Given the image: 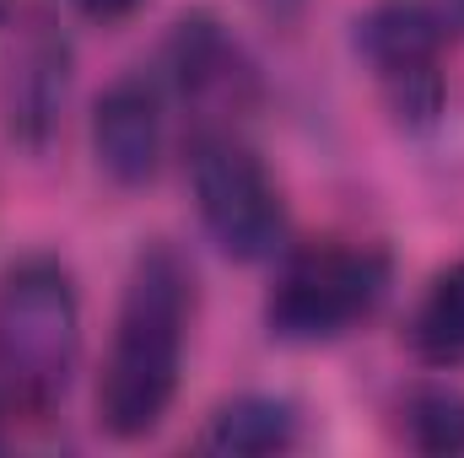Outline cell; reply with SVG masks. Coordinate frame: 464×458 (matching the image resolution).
<instances>
[{"label": "cell", "mask_w": 464, "mask_h": 458, "mask_svg": "<svg viewBox=\"0 0 464 458\" xmlns=\"http://www.w3.org/2000/svg\"><path fill=\"white\" fill-rule=\"evenodd\" d=\"M356 60L405 135H432L449 109V22L427 0H383L356 16Z\"/></svg>", "instance_id": "5b68a950"}, {"label": "cell", "mask_w": 464, "mask_h": 458, "mask_svg": "<svg viewBox=\"0 0 464 458\" xmlns=\"http://www.w3.org/2000/svg\"><path fill=\"white\" fill-rule=\"evenodd\" d=\"M400 432L416 453L459 458L464 453V394L454 383H421L400 405Z\"/></svg>", "instance_id": "8fae6325"}, {"label": "cell", "mask_w": 464, "mask_h": 458, "mask_svg": "<svg viewBox=\"0 0 464 458\" xmlns=\"http://www.w3.org/2000/svg\"><path fill=\"white\" fill-rule=\"evenodd\" d=\"M151 71H157L168 103L189 109L195 129H237L243 114L259 109V71H254L248 49L232 38V27L217 22L211 11L179 16L173 33L162 38V54Z\"/></svg>", "instance_id": "8992f818"}, {"label": "cell", "mask_w": 464, "mask_h": 458, "mask_svg": "<svg viewBox=\"0 0 464 458\" xmlns=\"http://www.w3.org/2000/svg\"><path fill=\"white\" fill-rule=\"evenodd\" d=\"M168 92L157 71H124L92 103V162L119 189H146L168 157Z\"/></svg>", "instance_id": "52a82bcc"}, {"label": "cell", "mask_w": 464, "mask_h": 458, "mask_svg": "<svg viewBox=\"0 0 464 458\" xmlns=\"http://www.w3.org/2000/svg\"><path fill=\"white\" fill-rule=\"evenodd\" d=\"M189 189L206 237L237 259V264H265L281 259L292 243V216L281 200L276 173L265 157L243 140V129H195L189 135Z\"/></svg>", "instance_id": "277c9868"}, {"label": "cell", "mask_w": 464, "mask_h": 458, "mask_svg": "<svg viewBox=\"0 0 464 458\" xmlns=\"http://www.w3.org/2000/svg\"><path fill=\"white\" fill-rule=\"evenodd\" d=\"M82 16H92V22H119V16H130V11H140L146 0H71Z\"/></svg>", "instance_id": "7c38bea8"}, {"label": "cell", "mask_w": 464, "mask_h": 458, "mask_svg": "<svg viewBox=\"0 0 464 458\" xmlns=\"http://www.w3.org/2000/svg\"><path fill=\"white\" fill-rule=\"evenodd\" d=\"M405 345L421 367L432 372H459L464 367V259L443 264L421 302L411 308V324H405Z\"/></svg>", "instance_id": "30bf717a"}, {"label": "cell", "mask_w": 464, "mask_h": 458, "mask_svg": "<svg viewBox=\"0 0 464 458\" xmlns=\"http://www.w3.org/2000/svg\"><path fill=\"white\" fill-rule=\"evenodd\" d=\"M195 329V270L173 243H146L130 259L114 308V335L98 372V426L114 443L151 437L184 383Z\"/></svg>", "instance_id": "6da1fadb"}, {"label": "cell", "mask_w": 464, "mask_h": 458, "mask_svg": "<svg viewBox=\"0 0 464 458\" xmlns=\"http://www.w3.org/2000/svg\"><path fill=\"white\" fill-rule=\"evenodd\" d=\"M297 437H303V415H297L292 399H281V394H232L206 415L200 448L227 458H265L297 448Z\"/></svg>", "instance_id": "9c48e42d"}, {"label": "cell", "mask_w": 464, "mask_h": 458, "mask_svg": "<svg viewBox=\"0 0 464 458\" xmlns=\"http://www.w3.org/2000/svg\"><path fill=\"white\" fill-rule=\"evenodd\" d=\"M394 286V259L378 243H286L265 291V329L281 345H335L362 329Z\"/></svg>", "instance_id": "3957f363"}, {"label": "cell", "mask_w": 464, "mask_h": 458, "mask_svg": "<svg viewBox=\"0 0 464 458\" xmlns=\"http://www.w3.org/2000/svg\"><path fill=\"white\" fill-rule=\"evenodd\" d=\"M11 22H16V0H0V38L11 33Z\"/></svg>", "instance_id": "4fadbf2b"}, {"label": "cell", "mask_w": 464, "mask_h": 458, "mask_svg": "<svg viewBox=\"0 0 464 458\" xmlns=\"http://www.w3.org/2000/svg\"><path fill=\"white\" fill-rule=\"evenodd\" d=\"M71 98V43L49 22H27L11 33V71L0 76V114L5 135L27 151H44L60 129Z\"/></svg>", "instance_id": "ba28073f"}, {"label": "cell", "mask_w": 464, "mask_h": 458, "mask_svg": "<svg viewBox=\"0 0 464 458\" xmlns=\"http://www.w3.org/2000/svg\"><path fill=\"white\" fill-rule=\"evenodd\" d=\"M82 367V291L54 253H27L0 275V399L22 421H49Z\"/></svg>", "instance_id": "7a4b0ae2"}, {"label": "cell", "mask_w": 464, "mask_h": 458, "mask_svg": "<svg viewBox=\"0 0 464 458\" xmlns=\"http://www.w3.org/2000/svg\"><path fill=\"white\" fill-rule=\"evenodd\" d=\"M454 11H459V22H464V0H454Z\"/></svg>", "instance_id": "5bb4252c"}]
</instances>
